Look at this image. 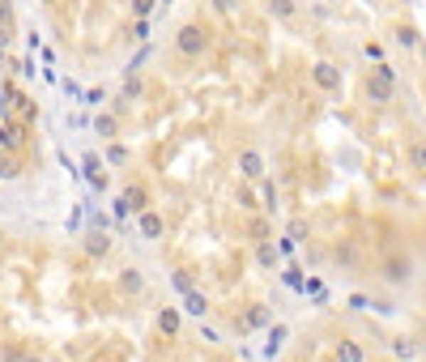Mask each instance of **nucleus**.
<instances>
[{
  "label": "nucleus",
  "instance_id": "1",
  "mask_svg": "<svg viewBox=\"0 0 426 362\" xmlns=\"http://www.w3.org/2000/svg\"><path fill=\"white\" fill-rule=\"evenodd\" d=\"M171 47H175V55H179V60H201V55L213 47V30H209L205 21H183V26L175 30Z\"/></svg>",
  "mask_w": 426,
  "mask_h": 362
},
{
  "label": "nucleus",
  "instance_id": "2",
  "mask_svg": "<svg viewBox=\"0 0 426 362\" xmlns=\"http://www.w3.org/2000/svg\"><path fill=\"white\" fill-rule=\"evenodd\" d=\"M384 286H393V290H410L414 282H418V260L410 256V252H388L384 260H380V273H376Z\"/></svg>",
  "mask_w": 426,
  "mask_h": 362
},
{
  "label": "nucleus",
  "instance_id": "3",
  "mask_svg": "<svg viewBox=\"0 0 426 362\" xmlns=\"http://www.w3.org/2000/svg\"><path fill=\"white\" fill-rule=\"evenodd\" d=\"M235 171H239V179L260 183V179L269 175V162H265V154H260L256 145H243V149H239V158H235Z\"/></svg>",
  "mask_w": 426,
  "mask_h": 362
},
{
  "label": "nucleus",
  "instance_id": "4",
  "mask_svg": "<svg viewBox=\"0 0 426 362\" xmlns=\"http://www.w3.org/2000/svg\"><path fill=\"white\" fill-rule=\"evenodd\" d=\"M311 81H316V90H324V94H341V85H346L341 64H333V60H316V64H311Z\"/></svg>",
  "mask_w": 426,
  "mask_h": 362
},
{
  "label": "nucleus",
  "instance_id": "5",
  "mask_svg": "<svg viewBox=\"0 0 426 362\" xmlns=\"http://www.w3.org/2000/svg\"><path fill=\"white\" fill-rule=\"evenodd\" d=\"M132 218H137V235H141V239L158 243V239L166 235V218H162L154 205H149V209H141V213H132Z\"/></svg>",
  "mask_w": 426,
  "mask_h": 362
},
{
  "label": "nucleus",
  "instance_id": "6",
  "mask_svg": "<svg viewBox=\"0 0 426 362\" xmlns=\"http://www.w3.org/2000/svg\"><path fill=\"white\" fill-rule=\"evenodd\" d=\"M81 175H85V183H90L94 192H102V188L111 183V175H107V166H102L98 154H81Z\"/></svg>",
  "mask_w": 426,
  "mask_h": 362
},
{
  "label": "nucleus",
  "instance_id": "7",
  "mask_svg": "<svg viewBox=\"0 0 426 362\" xmlns=\"http://www.w3.org/2000/svg\"><path fill=\"white\" fill-rule=\"evenodd\" d=\"M393 43H397L401 51H418V47H422V30H418L414 21H397V26H393Z\"/></svg>",
  "mask_w": 426,
  "mask_h": 362
},
{
  "label": "nucleus",
  "instance_id": "8",
  "mask_svg": "<svg viewBox=\"0 0 426 362\" xmlns=\"http://www.w3.org/2000/svg\"><path fill=\"white\" fill-rule=\"evenodd\" d=\"M363 94H367V102H371V107H388V102H393V94H397V85H384L380 77H371V73H367Z\"/></svg>",
  "mask_w": 426,
  "mask_h": 362
},
{
  "label": "nucleus",
  "instance_id": "9",
  "mask_svg": "<svg viewBox=\"0 0 426 362\" xmlns=\"http://www.w3.org/2000/svg\"><path fill=\"white\" fill-rule=\"evenodd\" d=\"M235 324H239V333L269 329V324H273V307H265V303H252V307H247V316H243V320H235Z\"/></svg>",
  "mask_w": 426,
  "mask_h": 362
},
{
  "label": "nucleus",
  "instance_id": "10",
  "mask_svg": "<svg viewBox=\"0 0 426 362\" xmlns=\"http://www.w3.org/2000/svg\"><path fill=\"white\" fill-rule=\"evenodd\" d=\"M119 201H124V209H128V218H132V213L149 209V188H145V183H128V188L119 192Z\"/></svg>",
  "mask_w": 426,
  "mask_h": 362
},
{
  "label": "nucleus",
  "instance_id": "11",
  "mask_svg": "<svg viewBox=\"0 0 426 362\" xmlns=\"http://www.w3.org/2000/svg\"><path fill=\"white\" fill-rule=\"evenodd\" d=\"M111 247H115V239H111L107 230H90V235H85V256H90V260H107Z\"/></svg>",
  "mask_w": 426,
  "mask_h": 362
},
{
  "label": "nucleus",
  "instance_id": "12",
  "mask_svg": "<svg viewBox=\"0 0 426 362\" xmlns=\"http://www.w3.org/2000/svg\"><path fill=\"white\" fill-rule=\"evenodd\" d=\"M388 346H393V358L397 362H418L422 358V341H418V337H393Z\"/></svg>",
  "mask_w": 426,
  "mask_h": 362
},
{
  "label": "nucleus",
  "instance_id": "13",
  "mask_svg": "<svg viewBox=\"0 0 426 362\" xmlns=\"http://www.w3.org/2000/svg\"><path fill=\"white\" fill-rule=\"evenodd\" d=\"M333 354H337V362H367V350H363L354 337H337Z\"/></svg>",
  "mask_w": 426,
  "mask_h": 362
},
{
  "label": "nucleus",
  "instance_id": "14",
  "mask_svg": "<svg viewBox=\"0 0 426 362\" xmlns=\"http://www.w3.org/2000/svg\"><path fill=\"white\" fill-rule=\"evenodd\" d=\"M94 132H98L102 141H115V137H119V115H115V111H98V115H94Z\"/></svg>",
  "mask_w": 426,
  "mask_h": 362
},
{
  "label": "nucleus",
  "instance_id": "15",
  "mask_svg": "<svg viewBox=\"0 0 426 362\" xmlns=\"http://www.w3.org/2000/svg\"><path fill=\"white\" fill-rule=\"evenodd\" d=\"M141 290H145V273H141V269H132V265H128V269H119V294H128V299H132V294H141Z\"/></svg>",
  "mask_w": 426,
  "mask_h": 362
},
{
  "label": "nucleus",
  "instance_id": "16",
  "mask_svg": "<svg viewBox=\"0 0 426 362\" xmlns=\"http://www.w3.org/2000/svg\"><path fill=\"white\" fill-rule=\"evenodd\" d=\"M209 307H213V303H209V294H201L196 286H192V290L183 294V312H188V316H196V320H205V316H209Z\"/></svg>",
  "mask_w": 426,
  "mask_h": 362
},
{
  "label": "nucleus",
  "instance_id": "17",
  "mask_svg": "<svg viewBox=\"0 0 426 362\" xmlns=\"http://www.w3.org/2000/svg\"><path fill=\"white\" fill-rule=\"evenodd\" d=\"M265 13L277 21H294L299 17V0H265Z\"/></svg>",
  "mask_w": 426,
  "mask_h": 362
},
{
  "label": "nucleus",
  "instance_id": "18",
  "mask_svg": "<svg viewBox=\"0 0 426 362\" xmlns=\"http://www.w3.org/2000/svg\"><path fill=\"white\" fill-rule=\"evenodd\" d=\"M128 162H132V149H128V145L107 141V149H102V166H128Z\"/></svg>",
  "mask_w": 426,
  "mask_h": 362
},
{
  "label": "nucleus",
  "instance_id": "19",
  "mask_svg": "<svg viewBox=\"0 0 426 362\" xmlns=\"http://www.w3.org/2000/svg\"><path fill=\"white\" fill-rule=\"evenodd\" d=\"M179 324H183V316H179L175 307H162V312H158V333H162V337H175Z\"/></svg>",
  "mask_w": 426,
  "mask_h": 362
},
{
  "label": "nucleus",
  "instance_id": "20",
  "mask_svg": "<svg viewBox=\"0 0 426 362\" xmlns=\"http://www.w3.org/2000/svg\"><path fill=\"white\" fill-rule=\"evenodd\" d=\"M286 337H290V329H286V324H269V346H265V358H277V354H282V346H286Z\"/></svg>",
  "mask_w": 426,
  "mask_h": 362
},
{
  "label": "nucleus",
  "instance_id": "21",
  "mask_svg": "<svg viewBox=\"0 0 426 362\" xmlns=\"http://www.w3.org/2000/svg\"><path fill=\"white\" fill-rule=\"evenodd\" d=\"M256 265H260V269H277V265H282V256H277V247H273L269 239L256 243Z\"/></svg>",
  "mask_w": 426,
  "mask_h": 362
},
{
  "label": "nucleus",
  "instance_id": "22",
  "mask_svg": "<svg viewBox=\"0 0 426 362\" xmlns=\"http://www.w3.org/2000/svg\"><path fill=\"white\" fill-rule=\"evenodd\" d=\"M371 77H380L384 85H397L401 77H397V64H388V60H380V64H371Z\"/></svg>",
  "mask_w": 426,
  "mask_h": 362
},
{
  "label": "nucleus",
  "instance_id": "23",
  "mask_svg": "<svg viewBox=\"0 0 426 362\" xmlns=\"http://www.w3.org/2000/svg\"><path fill=\"white\" fill-rule=\"evenodd\" d=\"M260 196H265V205H260V209H265V213H277V201H282V196H277V188L269 183V175L260 179Z\"/></svg>",
  "mask_w": 426,
  "mask_h": 362
},
{
  "label": "nucleus",
  "instance_id": "24",
  "mask_svg": "<svg viewBox=\"0 0 426 362\" xmlns=\"http://www.w3.org/2000/svg\"><path fill=\"white\" fill-rule=\"evenodd\" d=\"M333 260H337V265H358V247H354V243H337V247H333Z\"/></svg>",
  "mask_w": 426,
  "mask_h": 362
},
{
  "label": "nucleus",
  "instance_id": "25",
  "mask_svg": "<svg viewBox=\"0 0 426 362\" xmlns=\"http://www.w3.org/2000/svg\"><path fill=\"white\" fill-rule=\"evenodd\" d=\"M128 9H132V17H137V21H149V17H154V9H158V0H128Z\"/></svg>",
  "mask_w": 426,
  "mask_h": 362
},
{
  "label": "nucleus",
  "instance_id": "26",
  "mask_svg": "<svg viewBox=\"0 0 426 362\" xmlns=\"http://www.w3.org/2000/svg\"><path fill=\"white\" fill-rule=\"evenodd\" d=\"M209 9H213L218 17H230V13H239V9H243V0H209Z\"/></svg>",
  "mask_w": 426,
  "mask_h": 362
},
{
  "label": "nucleus",
  "instance_id": "27",
  "mask_svg": "<svg viewBox=\"0 0 426 362\" xmlns=\"http://www.w3.org/2000/svg\"><path fill=\"white\" fill-rule=\"evenodd\" d=\"M171 286H175L179 294H188V290H192V273H188V269H175V273H171Z\"/></svg>",
  "mask_w": 426,
  "mask_h": 362
},
{
  "label": "nucleus",
  "instance_id": "28",
  "mask_svg": "<svg viewBox=\"0 0 426 362\" xmlns=\"http://www.w3.org/2000/svg\"><path fill=\"white\" fill-rule=\"evenodd\" d=\"M363 55H367L371 64H380V60H384V43H376V38H367V43H363Z\"/></svg>",
  "mask_w": 426,
  "mask_h": 362
},
{
  "label": "nucleus",
  "instance_id": "29",
  "mask_svg": "<svg viewBox=\"0 0 426 362\" xmlns=\"http://www.w3.org/2000/svg\"><path fill=\"white\" fill-rule=\"evenodd\" d=\"M282 282H286L290 290H299V294H303V273H299V269H286V273H282Z\"/></svg>",
  "mask_w": 426,
  "mask_h": 362
},
{
  "label": "nucleus",
  "instance_id": "30",
  "mask_svg": "<svg viewBox=\"0 0 426 362\" xmlns=\"http://www.w3.org/2000/svg\"><path fill=\"white\" fill-rule=\"evenodd\" d=\"M17 175H21V166L13 158H0V179H17Z\"/></svg>",
  "mask_w": 426,
  "mask_h": 362
},
{
  "label": "nucleus",
  "instance_id": "31",
  "mask_svg": "<svg viewBox=\"0 0 426 362\" xmlns=\"http://www.w3.org/2000/svg\"><path fill=\"white\" fill-rule=\"evenodd\" d=\"M81 98H85V107H102V102H107L102 90H81Z\"/></svg>",
  "mask_w": 426,
  "mask_h": 362
},
{
  "label": "nucleus",
  "instance_id": "32",
  "mask_svg": "<svg viewBox=\"0 0 426 362\" xmlns=\"http://www.w3.org/2000/svg\"><path fill=\"white\" fill-rule=\"evenodd\" d=\"M252 239H256V243H260V239H269V222H265V218H256V222H252Z\"/></svg>",
  "mask_w": 426,
  "mask_h": 362
},
{
  "label": "nucleus",
  "instance_id": "33",
  "mask_svg": "<svg viewBox=\"0 0 426 362\" xmlns=\"http://www.w3.org/2000/svg\"><path fill=\"white\" fill-rule=\"evenodd\" d=\"M294 252H299V243H294V239H290V235H286V239H282V243H277V256H294Z\"/></svg>",
  "mask_w": 426,
  "mask_h": 362
},
{
  "label": "nucleus",
  "instance_id": "34",
  "mask_svg": "<svg viewBox=\"0 0 426 362\" xmlns=\"http://www.w3.org/2000/svg\"><path fill=\"white\" fill-rule=\"evenodd\" d=\"M410 162H414V171H422V141H414V149H410Z\"/></svg>",
  "mask_w": 426,
  "mask_h": 362
},
{
  "label": "nucleus",
  "instance_id": "35",
  "mask_svg": "<svg viewBox=\"0 0 426 362\" xmlns=\"http://www.w3.org/2000/svg\"><path fill=\"white\" fill-rule=\"evenodd\" d=\"M201 341H209V346H218V341H222V333H218V329H205V324H201Z\"/></svg>",
  "mask_w": 426,
  "mask_h": 362
},
{
  "label": "nucleus",
  "instance_id": "36",
  "mask_svg": "<svg viewBox=\"0 0 426 362\" xmlns=\"http://www.w3.org/2000/svg\"><path fill=\"white\" fill-rule=\"evenodd\" d=\"M132 34H137L141 43H149V21H137V26H132Z\"/></svg>",
  "mask_w": 426,
  "mask_h": 362
},
{
  "label": "nucleus",
  "instance_id": "37",
  "mask_svg": "<svg viewBox=\"0 0 426 362\" xmlns=\"http://www.w3.org/2000/svg\"><path fill=\"white\" fill-rule=\"evenodd\" d=\"M303 235H307V222H290V239H294V243H299V239H303Z\"/></svg>",
  "mask_w": 426,
  "mask_h": 362
},
{
  "label": "nucleus",
  "instance_id": "38",
  "mask_svg": "<svg viewBox=\"0 0 426 362\" xmlns=\"http://www.w3.org/2000/svg\"><path fill=\"white\" fill-rule=\"evenodd\" d=\"M64 94H68V98H81V85H77V81H68V77H64Z\"/></svg>",
  "mask_w": 426,
  "mask_h": 362
},
{
  "label": "nucleus",
  "instance_id": "39",
  "mask_svg": "<svg viewBox=\"0 0 426 362\" xmlns=\"http://www.w3.org/2000/svg\"><path fill=\"white\" fill-rule=\"evenodd\" d=\"M21 362H43V358H38V354H26V358H21Z\"/></svg>",
  "mask_w": 426,
  "mask_h": 362
},
{
  "label": "nucleus",
  "instance_id": "40",
  "mask_svg": "<svg viewBox=\"0 0 426 362\" xmlns=\"http://www.w3.org/2000/svg\"><path fill=\"white\" fill-rule=\"evenodd\" d=\"M0 252H4V230H0Z\"/></svg>",
  "mask_w": 426,
  "mask_h": 362
},
{
  "label": "nucleus",
  "instance_id": "41",
  "mask_svg": "<svg viewBox=\"0 0 426 362\" xmlns=\"http://www.w3.org/2000/svg\"><path fill=\"white\" fill-rule=\"evenodd\" d=\"M324 4H341V0H324Z\"/></svg>",
  "mask_w": 426,
  "mask_h": 362
},
{
  "label": "nucleus",
  "instance_id": "42",
  "mask_svg": "<svg viewBox=\"0 0 426 362\" xmlns=\"http://www.w3.org/2000/svg\"><path fill=\"white\" fill-rule=\"evenodd\" d=\"M158 4H175V0H158Z\"/></svg>",
  "mask_w": 426,
  "mask_h": 362
},
{
  "label": "nucleus",
  "instance_id": "43",
  "mask_svg": "<svg viewBox=\"0 0 426 362\" xmlns=\"http://www.w3.org/2000/svg\"><path fill=\"white\" fill-rule=\"evenodd\" d=\"M43 4H55V0H43Z\"/></svg>",
  "mask_w": 426,
  "mask_h": 362
}]
</instances>
